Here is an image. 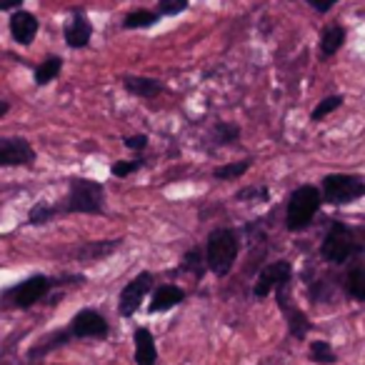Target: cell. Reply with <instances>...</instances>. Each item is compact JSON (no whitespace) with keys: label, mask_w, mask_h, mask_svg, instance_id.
I'll use <instances>...</instances> for the list:
<instances>
[{"label":"cell","mask_w":365,"mask_h":365,"mask_svg":"<svg viewBox=\"0 0 365 365\" xmlns=\"http://www.w3.org/2000/svg\"><path fill=\"white\" fill-rule=\"evenodd\" d=\"M210 140L223 148L235 145L240 140V128L235 123H215L213 130H210Z\"/></svg>","instance_id":"d6986e66"},{"label":"cell","mask_w":365,"mask_h":365,"mask_svg":"<svg viewBox=\"0 0 365 365\" xmlns=\"http://www.w3.org/2000/svg\"><path fill=\"white\" fill-rule=\"evenodd\" d=\"M190 0H158V16L160 18H170V16H180L182 11H188Z\"/></svg>","instance_id":"83f0119b"},{"label":"cell","mask_w":365,"mask_h":365,"mask_svg":"<svg viewBox=\"0 0 365 365\" xmlns=\"http://www.w3.org/2000/svg\"><path fill=\"white\" fill-rule=\"evenodd\" d=\"M91 38H93L91 21L83 13H76L66 26V43L71 48H76V51H81V48H86L91 43Z\"/></svg>","instance_id":"4fadbf2b"},{"label":"cell","mask_w":365,"mask_h":365,"mask_svg":"<svg viewBox=\"0 0 365 365\" xmlns=\"http://www.w3.org/2000/svg\"><path fill=\"white\" fill-rule=\"evenodd\" d=\"M38 28H41V23H38V18L33 16L31 11H16L13 13L11 36L16 43H21V46H31L38 36Z\"/></svg>","instance_id":"7c38bea8"},{"label":"cell","mask_w":365,"mask_h":365,"mask_svg":"<svg viewBox=\"0 0 365 365\" xmlns=\"http://www.w3.org/2000/svg\"><path fill=\"white\" fill-rule=\"evenodd\" d=\"M155 360H158V350H155L153 333L148 328H138L135 330V363L138 365H155Z\"/></svg>","instance_id":"2e32d148"},{"label":"cell","mask_w":365,"mask_h":365,"mask_svg":"<svg viewBox=\"0 0 365 365\" xmlns=\"http://www.w3.org/2000/svg\"><path fill=\"white\" fill-rule=\"evenodd\" d=\"M123 145H125L128 150H145V148H148V135L138 133V135L125 138V140H123Z\"/></svg>","instance_id":"4dcf8cb0"},{"label":"cell","mask_w":365,"mask_h":365,"mask_svg":"<svg viewBox=\"0 0 365 365\" xmlns=\"http://www.w3.org/2000/svg\"><path fill=\"white\" fill-rule=\"evenodd\" d=\"M36 163V148L28 138H0V168H28Z\"/></svg>","instance_id":"52a82bcc"},{"label":"cell","mask_w":365,"mask_h":365,"mask_svg":"<svg viewBox=\"0 0 365 365\" xmlns=\"http://www.w3.org/2000/svg\"><path fill=\"white\" fill-rule=\"evenodd\" d=\"M120 83H123V88L135 98H155L165 91L160 81H155V78H145V76H123Z\"/></svg>","instance_id":"5bb4252c"},{"label":"cell","mask_w":365,"mask_h":365,"mask_svg":"<svg viewBox=\"0 0 365 365\" xmlns=\"http://www.w3.org/2000/svg\"><path fill=\"white\" fill-rule=\"evenodd\" d=\"M320 195H323V203L328 205L355 203V200L365 198V180L358 175H350V173H330L323 178Z\"/></svg>","instance_id":"5b68a950"},{"label":"cell","mask_w":365,"mask_h":365,"mask_svg":"<svg viewBox=\"0 0 365 365\" xmlns=\"http://www.w3.org/2000/svg\"><path fill=\"white\" fill-rule=\"evenodd\" d=\"M340 106H343V96H328V98H323V101H320L318 106L313 108V113H310V120L320 123L323 118H328L330 113L338 110Z\"/></svg>","instance_id":"7402d4cb"},{"label":"cell","mask_w":365,"mask_h":365,"mask_svg":"<svg viewBox=\"0 0 365 365\" xmlns=\"http://www.w3.org/2000/svg\"><path fill=\"white\" fill-rule=\"evenodd\" d=\"M345 28L343 26H328L323 33H320V58L323 61H328V58H333L335 53L340 51V48L345 46Z\"/></svg>","instance_id":"e0dca14e"},{"label":"cell","mask_w":365,"mask_h":365,"mask_svg":"<svg viewBox=\"0 0 365 365\" xmlns=\"http://www.w3.org/2000/svg\"><path fill=\"white\" fill-rule=\"evenodd\" d=\"M290 278H293V265L288 260H275V263L265 265L260 270L258 280L253 285V295L255 298H265L273 290L283 288V285H290Z\"/></svg>","instance_id":"ba28073f"},{"label":"cell","mask_w":365,"mask_h":365,"mask_svg":"<svg viewBox=\"0 0 365 365\" xmlns=\"http://www.w3.org/2000/svg\"><path fill=\"white\" fill-rule=\"evenodd\" d=\"M108 333H110L108 320L91 308L81 310L71 323V335H76V338H108Z\"/></svg>","instance_id":"30bf717a"},{"label":"cell","mask_w":365,"mask_h":365,"mask_svg":"<svg viewBox=\"0 0 365 365\" xmlns=\"http://www.w3.org/2000/svg\"><path fill=\"white\" fill-rule=\"evenodd\" d=\"M240 238L233 228H218L208 235L205 243V265L213 270L218 278L228 275L233 270L235 260H238Z\"/></svg>","instance_id":"3957f363"},{"label":"cell","mask_w":365,"mask_h":365,"mask_svg":"<svg viewBox=\"0 0 365 365\" xmlns=\"http://www.w3.org/2000/svg\"><path fill=\"white\" fill-rule=\"evenodd\" d=\"M140 165H143V160H118L110 165V173L115 178H128V175H133Z\"/></svg>","instance_id":"f1b7e54d"},{"label":"cell","mask_w":365,"mask_h":365,"mask_svg":"<svg viewBox=\"0 0 365 365\" xmlns=\"http://www.w3.org/2000/svg\"><path fill=\"white\" fill-rule=\"evenodd\" d=\"M310 360L313 363H335V353L333 348H330L328 343H323V340H315V343H310Z\"/></svg>","instance_id":"4316f807"},{"label":"cell","mask_w":365,"mask_h":365,"mask_svg":"<svg viewBox=\"0 0 365 365\" xmlns=\"http://www.w3.org/2000/svg\"><path fill=\"white\" fill-rule=\"evenodd\" d=\"M360 235H363V230L350 228V225L335 220V223H330L328 233L323 238V245H320V258L333 265L348 263L353 255L365 250V240Z\"/></svg>","instance_id":"7a4b0ae2"},{"label":"cell","mask_w":365,"mask_h":365,"mask_svg":"<svg viewBox=\"0 0 365 365\" xmlns=\"http://www.w3.org/2000/svg\"><path fill=\"white\" fill-rule=\"evenodd\" d=\"M26 0H0V11H18Z\"/></svg>","instance_id":"d6a6232c"},{"label":"cell","mask_w":365,"mask_h":365,"mask_svg":"<svg viewBox=\"0 0 365 365\" xmlns=\"http://www.w3.org/2000/svg\"><path fill=\"white\" fill-rule=\"evenodd\" d=\"M348 293L353 295L355 300L365 303V268H355L353 273L348 275Z\"/></svg>","instance_id":"cb8c5ba5"},{"label":"cell","mask_w":365,"mask_h":365,"mask_svg":"<svg viewBox=\"0 0 365 365\" xmlns=\"http://www.w3.org/2000/svg\"><path fill=\"white\" fill-rule=\"evenodd\" d=\"M182 270H185V273H193L195 278H200V275H203V270H205V263H203V250L200 248H193L190 250L188 255H185V258H182V265H180Z\"/></svg>","instance_id":"484cf974"},{"label":"cell","mask_w":365,"mask_h":365,"mask_svg":"<svg viewBox=\"0 0 365 365\" xmlns=\"http://www.w3.org/2000/svg\"><path fill=\"white\" fill-rule=\"evenodd\" d=\"M182 298H185V293H182L178 285H163V288H158L155 293H153L150 298V313H163V310H170L175 308L178 303H182Z\"/></svg>","instance_id":"9a60e30c"},{"label":"cell","mask_w":365,"mask_h":365,"mask_svg":"<svg viewBox=\"0 0 365 365\" xmlns=\"http://www.w3.org/2000/svg\"><path fill=\"white\" fill-rule=\"evenodd\" d=\"M61 71H63V58L48 56L46 61L36 68V86L43 88V86H48V83H53L58 76H61Z\"/></svg>","instance_id":"ac0fdd59"},{"label":"cell","mask_w":365,"mask_h":365,"mask_svg":"<svg viewBox=\"0 0 365 365\" xmlns=\"http://www.w3.org/2000/svg\"><path fill=\"white\" fill-rule=\"evenodd\" d=\"M150 288H153V275L150 273H140L120 290L118 310H120L123 318H130V315H135V310L143 305V298L150 293Z\"/></svg>","instance_id":"9c48e42d"},{"label":"cell","mask_w":365,"mask_h":365,"mask_svg":"<svg viewBox=\"0 0 365 365\" xmlns=\"http://www.w3.org/2000/svg\"><path fill=\"white\" fill-rule=\"evenodd\" d=\"M278 305H280V310L285 313V318H288L290 333H293L295 338H305V335H308V330H310V320L303 315V310H298L293 305V300H290L288 285L278 288Z\"/></svg>","instance_id":"8fae6325"},{"label":"cell","mask_w":365,"mask_h":365,"mask_svg":"<svg viewBox=\"0 0 365 365\" xmlns=\"http://www.w3.org/2000/svg\"><path fill=\"white\" fill-rule=\"evenodd\" d=\"M11 113V103L8 101H0V118H6Z\"/></svg>","instance_id":"836d02e7"},{"label":"cell","mask_w":365,"mask_h":365,"mask_svg":"<svg viewBox=\"0 0 365 365\" xmlns=\"http://www.w3.org/2000/svg\"><path fill=\"white\" fill-rule=\"evenodd\" d=\"M51 288H53V280L48 278V275H31L28 280H23L16 288L8 290V293L3 295V300H0V305L8 303V305H13V308H31V305L41 303Z\"/></svg>","instance_id":"8992f818"},{"label":"cell","mask_w":365,"mask_h":365,"mask_svg":"<svg viewBox=\"0 0 365 365\" xmlns=\"http://www.w3.org/2000/svg\"><path fill=\"white\" fill-rule=\"evenodd\" d=\"M335 3H338V0H308V6L313 8V11H318V13H328V11H333Z\"/></svg>","instance_id":"1f68e13d"},{"label":"cell","mask_w":365,"mask_h":365,"mask_svg":"<svg viewBox=\"0 0 365 365\" xmlns=\"http://www.w3.org/2000/svg\"><path fill=\"white\" fill-rule=\"evenodd\" d=\"M115 248H118V240H113V243H93V245H86V248L78 250V260H83V258H106V255L113 253Z\"/></svg>","instance_id":"d4e9b609"},{"label":"cell","mask_w":365,"mask_h":365,"mask_svg":"<svg viewBox=\"0 0 365 365\" xmlns=\"http://www.w3.org/2000/svg\"><path fill=\"white\" fill-rule=\"evenodd\" d=\"M58 215H106V185L88 178H71L68 195L56 203Z\"/></svg>","instance_id":"6da1fadb"},{"label":"cell","mask_w":365,"mask_h":365,"mask_svg":"<svg viewBox=\"0 0 365 365\" xmlns=\"http://www.w3.org/2000/svg\"><path fill=\"white\" fill-rule=\"evenodd\" d=\"M158 21H160V16L153 11H133L123 18V28H128V31H135V28H153Z\"/></svg>","instance_id":"ffe728a7"},{"label":"cell","mask_w":365,"mask_h":365,"mask_svg":"<svg viewBox=\"0 0 365 365\" xmlns=\"http://www.w3.org/2000/svg\"><path fill=\"white\" fill-rule=\"evenodd\" d=\"M248 170H250V160L225 163V165H218V168H215V170H213V178H218V180H235V178H243Z\"/></svg>","instance_id":"44dd1931"},{"label":"cell","mask_w":365,"mask_h":365,"mask_svg":"<svg viewBox=\"0 0 365 365\" xmlns=\"http://www.w3.org/2000/svg\"><path fill=\"white\" fill-rule=\"evenodd\" d=\"M323 205V195H320V188L315 185H300L298 190H293L288 200V210H285V228L293 230V233H300L305 230L310 223H313L315 213Z\"/></svg>","instance_id":"277c9868"},{"label":"cell","mask_w":365,"mask_h":365,"mask_svg":"<svg viewBox=\"0 0 365 365\" xmlns=\"http://www.w3.org/2000/svg\"><path fill=\"white\" fill-rule=\"evenodd\" d=\"M268 195H270V190L265 188V185H253V188H243V190H238V195L235 198L238 200H268Z\"/></svg>","instance_id":"f546056e"},{"label":"cell","mask_w":365,"mask_h":365,"mask_svg":"<svg viewBox=\"0 0 365 365\" xmlns=\"http://www.w3.org/2000/svg\"><path fill=\"white\" fill-rule=\"evenodd\" d=\"M53 218H58V210L53 203H38L31 208L28 213V223L31 225H43V223H51Z\"/></svg>","instance_id":"603a6c76"}]
</instances>
